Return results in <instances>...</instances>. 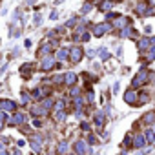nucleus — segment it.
Returning a JSON list of instances; mask_svg holds the SVG:
<instances>
[{
	"label": "nucleus",
	"mask_w": 155,
	"mask_h": 155,
	"mask_svg": "<svg viewBox=\"0 0 155 155\" xmlns=\"http://www.w3.org/2000/svg\"><path fill=\"white\" fill-rule=\"evenodd\" d=\"M4 122H6V113H4L2 110H0V128L4 126Z\"/></svg>",
	"instance_id": "nucleus-26"
},
{
	"label": "nucleus",
	"mask_w": 155,
	"mask_h": 155,
	"mask_svg": "<svg viewBox=\"0 0 155 155\" xmlns=\"http://www.w3.org/2000/svg\"><path fill=\"white\" fill-rule=\"evenodd\" d=\"M142 120L146 122V124H153V122H155V111H151V113H146V115L142 117Z\"/></svg>",
	"instance_id": "nucleus-18"
},
{
	"label": "nucleus",
	"mask_w": 155,
	"mask_h": 155,
	"mask_svg": "<svg viewBox=\"0 0 155 155\" xmlns=\"http://www.w3.org/2000/svg\"><path fill=\"white\" fill-rule=\"evenodd\" d=\"M113 29V26H110V24H97L95 27H93V33H95V37H102V35H106V33H110V31Z\"/></svg>",
	"instance_id": "nucleus-4"
},
{
	"label": "nucleus",
	"mask_w": 155,
	"mask_h": 155,
	"mask_svg": "<svg viewBox=\"0 0 155 155\" xmlns=\"http://www.w3.org/2000/svg\"><path fill=\"white\" fill-rule=\"evenodd\" d=\"M135 9H137V13H139V15H146V9H148V4H146V2H139V4L135 6Z\"/></svg>",
	"instance_id": "nucleus-16"
},
{
	"label": "nucleus",
	"mask_w": 155,
	"mask_h": 155,
	"mask_svg": "<svg viewBox=\"0 0 155 155\" xmlns=\"http://www.w3.org/2000/svg\"><path fill=\"white\" fill-rule=\"evenodd\" d=\"M137 46H139V51H148V49L151 48V44H150V38H148V37H144V38H141Z\"/></svg>",
	"instance_id": "nucleus-9"
},
{
	"label": "nucleus",
	"mask_w": 155,
	"mask_h": 155,
	"mask_svg": "<svg viewBox=\"0 0 155 155\" xmlns=\"http://www.w3.org/2000/svg\"><path fill=\"white\" fill-rule=\"evenodd\" d=\"M4 153V144H0V155Z\"/></svg>",
	"instance_id": "nucleus-33"
},
{
	"label": "nucleus",
	"mask_w": 155,
	"mask_h": 155,
	"mask_svg": "<svg viewBox=\"0 0 155 155\" xmlns=\"http://www.w3.org/2000/svg\"><path fill=\"white\" fill-rule=\"evenodd\" d=\"M24 122H26V117H24V113H15V117H13L11 124H15V126L18 124V126H20V124H24Z\"/></svg>",
	"instance_id": "nucleus-12"
},
{
	"label": "nucleus",
	"mask_w": 155,
	"mask_h": 155,
	"mask_svg": "<svg viewBox=\"0 0 155 155\" xmlns=\"http://www.w3.org/2000/svg\"><path fill=\"white\" fill-rule=\"evenodd\" d=\"M53 82H57V84H58V82H60V84H62V82H64V75H55Z\"/></svg>",
	"instance_id": "nucleus-27"
},
{
	"label": "nucleus",
	"mask_w": 155,
	"mask_h": 155,
	"mask_svg": "<svg viewBox=\"0 0 155 155\" xmlns=\"http://www.w3.org/2000/svg\"><path fill=\"white\" fill-rule=\"evenodd\" d=\"M58 151H60V153H66V151H68V142H64V141L58 142Z\"/></svg>",
	"instance_id": "nucleus-21"
},
{
	"label": "nucleus",
	"mask_w": 155,
	"mask_h": 155,
	"mask_svg": "<svg viewBox=\"0 0 155 155\" xmlns=\"http://www.w3.org/2000/svg\"><path fill=\"white\" fill-rule=\"evenodd\" d=\"M77 22H79V18L73 17L71 20H68V22H66V27H73V26H77Z\"/></svg>",
	"instance_id": "nucleus-23"
},
{
	"label": "nucleus",
	"mask_w": 155,
	"mask_h": 155,
	"mask_svg": "<svg viewBox=\"0 0 155 155\" xmlns=\"http://www.w3.org/2000/svg\"><path fill=\"white\" fill-rule=\"evenodd\" d=\"M115 18H119L117 13H108V15H106V20H108V22H110V20H115Z\"/></svg>",
	"instance_id": "nucleus-25"
},
{
	"label": "nucleus",
	"mask_w": 155,
	"mask_h": 155,
	"mask_svg": "<svg viewBox=\"0 0 155 155\" xmlns=\"http://www.w3.org/2000/svg\"><path fill=\"white\" fill-rule=\"evenodd\" d=\"M27 71H33V64H31V62H27V64H24L22 68H20V75H22L24 79H27Z\"/></svg>",
	"instance_id": "nucleus-13"
},
{
	"label": "nucleus",
	"mask_w": 155,
	"mask_h": 155,
	"mask_svg": "<svg viewBox=\"0 0 155 155\" xmlns=\"http://www.w3.org/2000/svg\"><path fill=\"white\" fill-rule=\"evenodd\" d=\"M69 155H73V153H69Z\"/></svg>",
	"instance_id": "nucleus-35"
},
{
	"label": "nucleus",
	"mask_w": 155,
	"mask_h": 155,
	"mask_svg": "<svg viewBox=\"0 0 155 155\" xmlns=\"http://www.w3.org/2000/svg\"><path fill=\"white\" fill-rule=\"evenodd\" d=\"M58 18V11H53V13H51V20H57Z\"/></svg>",
	"instance_id": "nucleus-31"
},
{
	"label": "nucleus",
	"mask_w": 155,
	"mask_h": 155,
	"mask_svg": "<svg viewBox=\"0 0 155 155\" xmlns=\"http://www.w3.org/2000/svg\"><path fill=\"white\" fill-rule=\"evenodd\" d=\"M91 7H93L91 4H84V6H82V9H80V13H82V15H86V13H89V11H91Z\"/></svg>",
	"instance_id": "nucleus-22"
},
{
	"label": "nucleus",
	"mask_w": 155,
	"mask_h": 155,
	"mask_svg": "<svg viewBox=\"0 0 155 155\" xmlns=\"http://www.w3.org/2000/svg\"><path fill=\"white\" fill-rule=\"evenodd\" d=\"M57 64H55V58L53 57H49V55H46L44 58H42V62H40V71H51Z\"/></svg>",
	"instance_id": "nucleus-3"
},
{
	"label": "nucleus",
	"mask_w": 155,
	"mask_h": 155,
	"mask_svg": "<svg viewBox=\"0 0 155 155\" xmlns=\"http://www.w3.org/2000/svg\"><path fill=\"white\" fill-rule=\"evenodd\" d=\"M104 122H106L104 113H102V111H97V113H95V126H97V128H102V126H104Z\"/></svg>",
	"instance_id": "nucleus-10"
},
{
	"label": "nucleus",
	"mask_w": 155,
	"mask_h": 155,
	"mask_svg": "<svg viewBox=\"0 0 155 155\" xmlns=\"http://www.w3.org/2000/svg\"><path fill=\"white\" fill-rule=\"evenodd\" d=\"M15 108H17V104L13 100H7V99L0 100V110H2V111H13Z\"/></svg>",
	"instance_id": "nucleus-7"
},
{
	"label": "nucleus",
	"mask_w": 155,
	"mask_h": 155,
	"mask_svg": "<svg viewBox=\"0 0 155 155\" xmlns=\"http://www.w3.org/2000/svg\"><path fill=\"white\" fill-rule=\"evenodd\" d=\"M148 80H150L148 71H146V69H141L139 73L135 75V79L131 80V88H139V86H142V84H146Z\"/></svg>",
	"instance_id": "nucleus-1"
},
{
	"label": "nucleus",
	"mask_w": 155,
	"mask_h": 155,
	"mask_svg": "<svg viewBox=\"0 0 155 155\" xmlns=\"http://www.w3.org/2000/svg\"><path fill=\"white\" fill-rule=\"evenodd\" d=\"M100 57H102V60H106V58L110 57V53H108V49H100Z\"/></svg>",
	"instance_id": "nucleus-28"
},
{
	"label": "nucleus",
	"mask_w": 155,
	"mask_h": 155,
	"mask_svg": "<svg viewBox=\"0 0 155 155\" xmlns=\"http://www.w3.org/2000/svg\"><path fill=\"white\" fill-rule=\"evenodd\" d=\"M22 102H24V104H27V102H29V93H27V91H22Z\"/></svg>",
	"instance_id": "nucleus-24"
},
{
	"label": "nucleus",
	"mask_w": 155,
	"mask_h": 155,
	"mask_svg": "<svg viewBox=\"0 0 155 155\" xmlns=\"http://www.w3.org/2000/svg\"><path fill=\"white\" fill-rule=\"evenodd\" d=\"M86 150H88V142H84V141H77V142H75V151H77V155H84Z\"/></svg>",
	"instance_id": "nucleus-8"
},
{
	"label": "nucleus",
	"mask_w": 155,
	"mask_h": 155,
	"mask_svg": "<svg viewBox=\"0 0 155 155\" xmlns=\"http://www.w3.org/2000/svg\"><path fill=\"white\" fill-rule=\"evenodd\" d=\"M111 6H113V2H111V0H108V2H102V4L99 6V9H100V11H108V9H111Z\"/></svg>",
	"instance_id": "nucleus-19"
},
{
	"label": "nucleus",
	"mask_w": 155,
	"mask_h": 155,
	"mask_svg": "<svg viewBox=\"0 0 155 155\" xmlns=\"http://www.w3.org/2000/svg\"><path fill=\"white\" fill-rule=\"evenodd\" d=\"M64 119H66V113L64 111H58L57 113V120H64Z\"/></svg>",
	"instance_id": "nucleus-29"
},
{
	"label": "nucleus",
	"mask_w": 155,
	"mask_h": 155,
	"mask_svg": "<svg viewBox=\"0 0 155 155\" xmlns=\"http://www.w3.org/2000/svg\"><path fill=\"white\" fill-rule=\"evenodd\" d=\"M144 141H146L148 144H151V142L155 141V131H153V130H148L146 133H144Z\"/></svg>",
	"instance_id": "nucleus-17"
},
{
	"label": "nucleus",
	"mask_w": 155,
	"mask_h": 155,
	"mask_svg": "<svg viewBox=\"0 0 155 155\" xmlns=\"http://www.w3.org/2000/svg\"><path fill=\"white\" fill-rule=\"evenodd\" d=\"M80 128H82V130H84V131H89V128H91V126H89V124H88V122L84 120V122H82V124H80Z\"/></svg>",
	"instance_id": "nucleus-30"
},
{
	"label": "nucleus",
	"mask_w": 155,
	"mask_h": 155,
	"mask_svg": "<svg viewBox=\"0 0 155 155\" xmlns=\"http://www.w3.org/2000/svg\"><path fill=\"white\" fill-rule=\"evenodd\" d=\"M11 155H22V153H20L18 150H13V153H11Z\"/></svg>",
	"instance_id": "nucleus-32"
},
{
	"label": "nucleus",
	"mask_w": 155,
	"mask_h": 155,
	"mask_svg": "<svg viewBox=\"0 0 155 155\" xmlns=\"http://www.w3.org/2000/svg\"><path fill=\"white\" fill-rule=\"evenodd\" d=\"M148 99H150V95H148V93H146V91H142V93H141V95L137 97V104H135V106H142V104H144V102H148Z\"/></svg>",
	"instance_id": "nucleus-14"
},
{
	"label": "nucleus",
	"mask_w": 155,
	"mask_h": 155,
	"mask_svg": "<svg viewBox=\"0 0 155 155\" xmlns=\"http://www.w3.org/2000/svg\"><path fill=\"white\" fill-rule=\"evenodd\" d=\"M135 33H137V31L133 29V27L128 26V27H124V29H122V33H120V35H122V37H130V38H133V37H135Z\"/></svg>",
	"instance_id": "nucleus-15"
},
{
	"label": "nucleus",
	"mask_w": 155,
	"mask_h": 155,
	"mask_svg": "<svg viewBox=\"0 0 155 155\" xmlns=\"http://www.w3.org/2000/svg\"><path fill=\"white\" fill-rule=\"evenodd\" d=\"M82 57H84V51H82V48H79V46L69 48V60L73 62V64H79V62L82 60Z\"/></svg>",
	"instance_id": "nucleus-2"
},
{
	"label": "nucleus",
	"mask_w": 155,
	"mask_h": 155,
	"mask_svg": "<svg viewBox=\"0 0 155 155\" xmlns=\"http://www.w3.org/2000/svg\"><path fill=\"white\" fill-rule=\"evenodd\" d=\"M60 2H64V0H55V4H57V6H58Z\"/></svg>",
	"instance_id": "nucleus-34"
},
{
	"label": "nucleus",
	"mask_w": 155,
	"mask_h": 155,
	"mask_svg": "<svg viewBox=\"0 0 155 155\" xmlns=\"http://www.w3.org/2000/svg\"><path fill=\"white\" fill-rule=\"evenodd\" d=\"M55 60H58V62H66V60H69V48H62V49H58L57 53H55Z\"/></svg>",
	"instance_id": "nucleus-5"
},
{
	"label": "nucleus",
	"mask_w": 155,
	"mask_h": 155,
	"mask_svg": "<svg viewBox=\"0 0 155 155\" xmlns=\"http://www.w3.org/2000/svg\"><path fill=\"white\" fill-rule=\"evenodd\" d=\"M77 79H79V77H77L75 73H71V71H69V73H66V75H64V84H68V86H73L75 82H77Z\"/></svg>",
	"instance_id": "nucleus-11"
},
{
	"label": "nucleus",
	"mask_w": 155,
	"mask_h": 155,
	"mask_svg": "<svg viewBox=\"0 0 155 155\" xmlns=\"http://www.w3.org/2000/svg\"><path fill=\"white\" fill-rule=\"evenodd\" d=\"M89 2H91V0H89Z\"/></svg>",
	"instance_id": "nucleus-36"
},
{
	"label": "nucleus",
	"mask_w": 155,
	"mask_h": 155,
	"mask_svg": "<svg viewBox=\"0 0 155 155\" xmlns=\"http://www.w3.org/2000/svg\"><path fill=\"white\" fill-rule=\"evenodd\" d=\"M124 100H126L128 104H137V91H133V88L128 89L124 93Z\"/></svg>",
	"instance_id": "nucleus-6"
},
{
	"label": "nucleus",
	"mask_w": 155,
	"mask_h": 155,
	"mask_svg": "<svg viewBox=\"0 0 155 155\" xmlns=\"http://www.w3.org/2000/svg\"><path fill=\"white\" fill-rule=\"evenodd\" d=\"M144 142H146V141H144V137H142V135H137V137H135V148H142Z\"/></svg>",
	"instance_id": "nucleus-20"
}]
</instances>
